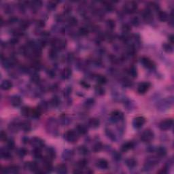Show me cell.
Returning a JSON list of instances; mask_svg holds the SVG:
<instances>
[{
    "mask_svg": "<svg viewBox=\"0 0 174 174\" xmlns=\"http://www.w3.org/2000/svg\"><path fill=\"white\" fill-rule=\"evenodd\" d=\"M86 164H87V161L84 159L81 160H80V161L78 162V166H79L80 168H83V167H84L86 165Z\"/></svg>",
    "mask_w": 174,
    "mask_h": 174,
    "instance_id": "obj_38",
    "label": "cell"
},
{
    "mask_svg": "<svg viewBox=\"0 0 174 174\" xmlns=\"http://www.w3.org/2000/svg\"><path fill=\"white\" fill-rule=\"evenodd\" d=\"M156 152H157V154L160 156H164L167 154V150L166 149L163 147H159L156 150Z\"/></svg>",
    "mask_w": 174,
    "mask_h": 174,
    "instance_id": "obj_26",
    "label": "cell"
},
{
    "mask_svg": "<svg viewBox=\"0 0 174 174\" xmlns=\"http://www.w3.org/2000/svg\"><path fill=\"white\" fill-rule=\"evenodd\" d=\"M97 81L100 84H104L106 83L107 79L104 76H99L97 78Z\"/></svg>",
    "mask_w": 174,
    "mask_h": 174,
    "instance_id": "obj_27",
    "label": "cell"
},
{
    "mask_svg": "<svg viewBox=\"0 0 174 174\" xmlns=\"http://www.w3.org/2000/svg\"><path fill=\"white\" fill-rule=\"evenodd\" d=\"M76 130H77L78 133H79L80 134L84 135L85 133H86L87 130L84 126L81 125V124H78L76 127Z\"/></svg>",
    "mask_w": 174,
    "mask_h": 174,
    "instance_id": "obj_24",
    "label": "cell"
},
{
    "mask_svg": "<svg viewBox=\"0 0 174 174\" xmlns=\"http://www.w3.org/2000/svg\"><path fill=\"white\" fill-rule=\"evenodd\" d=\"M28 26H29V24L27 23V22H22L21 27H22V28H24V29H26V28H27V27H28ZM22 27H21V28H22Z\"/></svg>",
    "mask_w": 174,
    "mask_h": 174,
    "instance_id": "obj_46",
    "label": "cell"
},
{
    "mask_svg": "<svg viewBox=\"0 0 174 174\" xmlns=\"http://www.w3.org/2000/svg\"><path fill=\"white\" fill-rule=\"evenodd\" d=\"M1 87L3 90H10L12 87V83L10 82V80H4L2 83Z\"/></svg>",
    "mask_w": 174,
    "mask_h": 174,
    "instance_id": "obj_15",
    "label": "cell"
},
{
    "mask_svg": "<svg viewBox=\"0 0 174 174\" xmlns=\"http://www.w3.org/2000/svg\"><path fill=\"white\" fill-rule=\"evenodd\" d=\"M2 156L4 158H9L10 157V154L8 152H2Z\"/></svg>",
    "mask_w": 174,
    "mask_h": 174,
    "instance_id": "obj_43",
    "label": "cell"
},
{
    "mask_svg": "<svg viewBox=\"0 0 174 174\" xmlns=\"http://www.w3.org/2000/svg\"><path fill=\"white\" fill-rule=\"evenodd\" d=\"M158 19L160 20V21H166L169 18V16L167 14V12H163V11H160V12H158Z\"/></svg>",
    "mask_w": 174,
    "mask_h": 174,
    "instance_id": "obj_17",
    "label": "cell"
},
{
    "mask_svg": "<svg viewBox=\"0 0 174 174\" xmlns=\"http://www.w3.org/2000/svg\"><path fill=\"white\" fill-rule=\"evenodd\" d=\"M173 125V120L172 119H166L164 120H162L159 124L160 128L162 130H169V128H172Z\"/></svg>",
    "mask_w": 174,
    "mask_h": 174,
    "instance_id": "obj_4",
    "label": "cell"
},
{
    "mask_svg": "<svg viewBox=\"0 0 174 174\" xmlns=\"http://www.w3.org/2000/svg\"><path fill=\"white\" fill-rule=\"evenodd\" d=\"M97 166L102 169H107L108 167V162L106 160L100 159L97 161Z\"/></svg>",
    "mask_w": 174,
    "mask_h": 174,
    "instance_id": "obj_13",
    "label": "cell"
},
{
    "mask_svg": "<svg viewBox=\"0 0 174 174\" xmlns=\"http://www.w3.org/2000/svg\"><path fill=\"white\" fill-rule=\"evenodd\" d=\"M129 74H130V75L133 78L137 77L138 73H137L136 69L134 68V67H132V68H130V70H129Z\"/></svg>",
    "mask_w": 174,
    "mask_h": 174,
    "instance_id": "obj_30",
    "label": "cell"
},
{
    "mask_svg": "<svg viewBox=\"0 0 174 174\" xmlns=\"http://www.w3.org/2000/svg\"><path fill=\"white\" fill-rule=\"evenodd\" d=\"M89 125L92 127V128H97L99 126L100 122L98 119L97 118H91L89 120Z\"/></svg>",
    "mask_w": 174,
    "mask_h": 174,
    "instance_id": "obj_20",
    "label": "cell"
},
{
    "mask_svg": "<svg viewBox=\"0 0 174 174\" xmlns=\"http://www.w3.org/2000/svg\"><path fill=\"white\" fill-rule=\"evenodd\" d=\"M68 22L72 26H75L76 24H77L78 20L76 18H74V17H71L68 20Z\"/></svg>",
    "mask_w": 174,
    "mask_h": 174,
    "instance_id": "obj_29",
    "label": "cell"
},
{
    "mask_svg": "<svg viewBox=\"0 0 174 174\" xmlns=\"http://www.w3.org/2000/svg\"><path fill=\"white\" fill-rule=\"evenodd\" d=\"M102 149V144H100V143H98L97 144H95V145L94 146V147H93V150H94V152H99V151H100Z\"/></svg>",
    "mask_w": 174,
    "mask_h": 174,
    "instance_id": "obj_35",
    "label": "cell"
},
{
    "mask_svg": "<svg viewBox=\"0 0 174 174\" xmlns=\"http://www.w3.org/2000/svg\"><path fill=\"white\" fill-rule=\"evenodd\" d=\"M154 138V133L150 130H146L141 136V140L144 142H150Z\"/></svg>",
    "mask_w": 174,
    "mask_h": 174,
    "instance_id": "obj_2",
    "label": "cell"
},
{
    "mask_svg": "<svg viewBox=\"0 0 174 174\" xmlns=\"http://www.w3.org/2000/svg\"><path fill=\"white\" fill-rule=\"evenodd\" d=\"M65 140L68 141V142H69L74 143L78 140L77 134H76L75 131H74L72 130H68L65 133Z\"/></svg>",
    "mask_w": 174,
    "mask_h": 174,
    "instance_id": "obj_3",
    "label": "cell"
},
{
    "mask_svg": "<svg viewBox=\"0 0 174 174\" xmlns=\"http://www.w3.org/2000/svg\"><path fill=\"white\" fill-rule=\"evenodd\" d=\"M163 48H164V50L167 51V52H172V47L170 44H165L163 45Z\"/></svg>",
    "mask_w": 174,
    "mask_h": 174,
    "instance_id": "obj_39",
    "label": "cell"
},
{
    "mask_svg": "<svg viewBox=\"0 0 174 174\" xmlns=\"http://www.w3.org/2000/svg\"><path fill=\"white\" fill-rule=\"evenodd\" d=\"M11 102H12V105L13 106L18 107L21 104V99L19 97L15 96V97H12Z\"/></svg>",
    "mask_w": 174,
    "mask_h": 174,
    "instance_id": "obj_19",
    "label": "cell"
},
{
    "mask_svg": "<svg viewBox=\"0 0 174 174\" xmlns=\"http://www.w3.org/2000/svg\"><path fill=\"white\" fill-rule=\"evenodd\" d=\"M56 172L58 174H66L67 173V167L63 164H58L56 167Z\"/></svg>",
    "mask_w": 174,
    "mask_h": 174,
    "instance_id": "obj_18",
    "label": "cell"
},
{
    "mask_svg": "<svg viewBox=\"0 0 174 174\" xmlns=\"http://www.w3.org/2000/svg\"><path fill=\"white\" fill-rule=\"evenodd\" d=\"M26 165H27V168L29 170H31L32 172H38L39 166L38 164H37V162H26Z\"/></svg>",
    "mask_w": 174,
    "mask_h": 174,
    "instance_id": "obj_9",
    "label": "cell"
},
{
    "mask_svg": "<svg viewBox=\"0 0 174 174\" xmlns=\"http://www.w3.org/2000/svg\"><path fill=\"white\" fill-rule=\"evenodd\" d=\"M32 116L34 117H38L40 115V109H35L32 110Z\"/></svg>",
    "mask_w": 174,
    "mask_h": 174,
    "instance_id": "obj_33",
    "label": "cell"
},
{
    "mask_svg": "<svg viewBox=\"0 0 174 174\" xmlns=\"http://www.w3.org/2000/svg\"><path fill=\"white\" fill-rule=\"evenodd\" d=\"M20 128L24 132H29L31 130V124L29 122H23L20 124Z\"/></svg>",
    "mask_w": 174,
    "mask_h": 174,
    "instance_id": "obj_16",
    "label": "cell"
},
{
    "mask_svg": "<svg viewBox=\"0 0 174 174\" xmlns=\"http://www.w3.org/2000/svg\"><path fill=\"white\" fill-rule=\"evenodd\" d=\"M130 29V27L128 25H127V24H125V25H124L123 27H122V31L124 32H129Z\"/></svg>",
    "mask_w": 174,
    "mask_h": 174,
    "instance_id": "obj_44",
    "label": "cell"
},
{
    "mask_svg": "<svg viewBox=\"0 0 174 174\" xmlns=\"http://www.w3.org/2000/svg\"><path fill=\"white\" fill-rule=\"evenodd\" d=\"M145 118H144L143 116H138V117H136V118L134 119L133 124L134 127H136L137 128H140L145 124Z\"/></svg>",
    "mask_w": 174,
    "mask_h": 174,
    "instance_id": "obj_5",
    "label": "cell"
},
{
    "mask_svg": "<svg viewBox=\"0 0 174 174\" xmlns=\"http://www.w3.org/2000/svg\"><path fill=\"white\" fill-rule=\"evenodd\" d=\"M72 75V70L69 68H65L61 72V77L63 79H68Z\"/></svg>",
    "mask_w": 174,
    "mask_h": 174,
    "instance_id": "obj_12",
    "label": "cell"
},
{
    "mask_svg": "<svg viewBox=\"0 0 174 174\" xmlns=\"http://www.w3.org/2000/svg\"><path fill=\"white\" fill-rule=\"evenodd\" d=\"M32 80L33 81V82L34 83H37L40 80V77L38 74H34V75L32 76Z\"/></svg>",
    "mask_w": 174,
    "mask_h": 174,
    "instance_id": "obj_40",
    "label": "cell"
},
{
    "mask_svg": "<svg viewBox=\"0 0 174 174\" xmlns=\"http://www.w3.org/2000/svg\"><path fill=\"white\" fill-rule=\"evenodd\" d=\"M21 114L22 116H28L29 114H31V111H30V109L27 106L22 107L21 109Z\"/></svg>",
    "mask_w": 174,
    "mask_h": 174,
    "instance_id": "obj_25",
    "label": "cell"
},
{
    "mask_svg": "<svg viewBox=\"0 0 174 174\" xmlns=\"http://www.w3.org/2000/svg\"><path fill=\"white\" fill-rule=\"evenodd\" d=\"M80 84L82 85V86L85 88H88L90 87V84L88 83H87L86 82H84V81H81L80 82Z\"/></svg>",
    "mask_w": 174,
    "mask_h": 174,
    "instance_id": "obj_41",
    "label": "cell"
},
{
    "mask_svg": "<svg viewBox=\"0 0 174 174\" xmlns=\"http://www.w3.org/2000/svg\"><path fill=\"white\" fill-rule=\"evenodd\" d=\"M32 145L36 146V148H40L42 146H43L44 142L43 141L40 140V138H34L32 140Z\"/></svg>",
    "mask_w": 174,
    "mask_h": 174,
    "instance_id": "obj_14",
    "label": "cell"
},
{
    "mask_svg": "<svg viewBox=\"0 0 174 174\" xmlns=\"http://www.w3.org/2000/svg\"><path fill=\"white\" fill-rule=\"evenodd\" d=\"M150 87V82H142L140 84L138 88V92L140 94H144L147 92Z\"/></svg>",
    "mask_w": 174,
    "mask_h": 174,
    "instance_id": "obj_6",
    "label": "cell"
},
{
    "mask_svg": "<svg viewBox=\"0 0 174 174\" xmlns=\"http://www.w3.org/2000/svg\"><path fill=\"white\" fill-rule=\"evenodd\" d=\"M123 115L119 111H114L111 114L112 119L114 121H118L121 118H122Z\"/></svg>",
    "mask_w": 174,
    "mask_h": 174,
    "instance_id": "obj_11",
    "label": "cell"
},
{
    "mask_svg": "<svg viewBox=\"0 0 174 174\" xmlns=\"http://www.w3.org/2000/svg\"><path fill=\"white\" fill-rule=\"evenodd\" d=\"M0 139H1V140L2 141V142H5V141L6 140V139H7V135H6V133L5 131H4V130H2V131H1V133H0Z\"/></svg>",
    "mask_w": 174,
    "mask_h": 174,
    "instance_id": "obj_34",
    "label": "cell"
},
{
    "mask_svg": "<svg viewBox=\"0 0 174 174\" xmlns=\"http://www.w3.org/2000/svg\"><path fill=\"white\" fill-rule=\"evenodd\" d=\"M52 45L55 47L56 48L63 49L65 48L67 45V42L64 40H54L52 44Z\"/></svg>",
    "mask_w": 174,
    "mask_h": 174,
    "instance_id": "obj_7",
    "label": "cell"
},
{
    "mask_svg": "<svg viewBox=\"0 0 174 174\" xmlns=\"http://www.w3.org/2000/svg\"><path fill=\"white\" fill-rule=\"evenodd\" d=\"M79 152H80V154L84 155L88 154V150L84 146H80V148H79Z\"/></svg>",
    "mask_w": 174,
    "mask_h": 174,
    "instance_id": "obj_37",
    "label": "cell"
},
{
    "mask_svg": "<svg viewBox=\"0 0 174 174\" xmlns=\"http://www.w3.org/2000/svg\"><path fill=\"white\" fill-rule=\"evenodd\" d=\"M58 104H59V100H58V97H54L53 99L51 100V104L53 106H58Z\"/></svg>",
    "mask_w": 174,
    "mask_h": 174,
    "instance_id": "obj_36",
    "label": "cell"
},
{
    "mask_svg": "<svg viewBox=\"0 0 174 174\" xmlns=\"http://www.w3.org/2000/svg\"><path fill=\"white\" fill-rule=\"evenodd\" d=\"M133 144L132 142H126L124 144H123L122 145V150L123 151V152H126V151H128V150H129L130 149H131V148H133Z\"/></svg>",
    "mask_w": 174,
    "mask_h": 174,
    "instance_id": "obj_22",
    "label": "cell"
},
{
    "mask_svg": "<svg viewBox=\"0 0 174 174\" xmlns=\"http://www.w3.org/2000/svg\"><path fill=\"white\" fill-rule=\"evenodd\" d=\"M18 172V167L16 166H10L5 169V173H11V174H16Z\"/></svg>",
    "mask_w": 174,
    "mask_h": 174,
    "instance_id": "obj_21",
    "label": "cell"
},
{
    "mask_svg": "<svg viewBox=\"0 0 174 174\" xmlns=\"http://www.w3.org/2000/svg\"><path fill=\"white\" fill-rule=\"evenodd\" d=\"M138 8V4L135 2H127L124 4L123 9L126 13H133Z\"/></svg>",
    "mask_w": 174,
    "mask_h": 174,
    "instance_id": "obj_1",
    "label": "cell"
},
{
    "mask_svg": "<svg viewBox=\"0 0 174 174\" xmlns=\"http://www.w3.org/2000/svg\"><path fill=\"white\" fill-rule=\"evenodd\" d=\"M96 91L97 92V93L99 94H103L104 93V90L102 88V87L98 86V88H96Z\"/></svg>",
    "mask_w": 174,
    "mask_h": 174,
    "instance_id": "obj_42",
    "label": "cell"
},
{
    "mask_svg": "<svg viewBox=\"0 0 174 174\" xmlns=\"http://www.w3.org/2000/svg\"><path fill=\"white\" fill-rule=\"evenodd\" d=\"M34 156L36 158H40L42 156V153H41V150H40V148H36L35 150H34Z\"/></svg>",
    "mask_w": 174,
    "mask_h": 174,
    "instance_id": "obj_28",
    "label": "cell"
},
{
    "mask_svg": "<svg viewBox=\"0 0 174 174\" xmlns=\"http://www.w3.org/2000/svg\"><path fill=\"white\" fill-rule=\"evenodd\" d=\"M79 33L81 36H86L88 34V30L87 29V28L82 27L79 29Z\"/></svg>",
    "mask_w": 174,
    "mask_h": 174,
    "instance_id": "obj_32",
    "label": "cell"
},
{
    "mask_svg": "<svg viewBox=\"0 0 174 174\" xmlns=\"http://www.w3.org/2000/svg\"><path fill=\"white\" fill-rule=\"evenodd\" d=\"M169 42H171V44L174 43V36H173V35H171V36H169Z\"/></svg>",
    "mask_w": 174,
    "mask_h": 174,
    "instance_id": "obj_48",
    "label": "cell"
},
{
    "mask_svg": "<svg viewBox=\"0 0 174 174\" xmlns=\"http://www.w3.org/2000/svg\"><path fill=\"white\" fill-rule=\"evenodd\" d=\"M107 25L110 29H113L115 28V22L113 20H108L107 21Z\"/></svg>",
    "mask_w": 174,
    "mask_h": 174,
    "instance_id": "obj_31",
    "label": "cell"
},
{
    "mask_svg": "<svg viewBox=\"0 0 174 174\" xmlns=\"http://www.w3.org/2000/svg\"><path fill=\"white\" fill-rule=\"evenodd\" d=\"M18 42V40L16 38H13V39H12L11 40H10V42H11L12 44H16Z\"/></svg>",
    "mask_w": 174,
    "mask_h": 174,
    "instance_id": "obj_47",
    "label": "cell"
},
{
    "mask_svg": "<svg viewBox=\"0 0 174 174\" xmlns=\"http://www.w3.org/2000/svg\"><path fill=\"white\" fill-rule=\"evenodd\" d=\"M126 164L130 168L136 167L137 164V161L134 158H129V159L126 160Z\"/></svg>",
    "mask_w": 174,
    "mask_h": 174,
    "instance_id": "obj_23",
    "label": "cell"
},
{
    "mask_svg": "<svg viewBox=\"0 0 174 174\" xmlns=\"http://www.w3.org/2000/svg\"><path fill=\"white\" fill-rule=\"evenodd\" d=\"M143 18L146 22H150L153 20V15L149 10H146L143 13Z\"/></svg>",
    "mask_w": 174,
    "mask_h": 174,
    "instance_id": "obj_10",
    "label": "cell"
},
{
    "mask_svg": "<svg viewBox=\"0 0 174 174\" xmlns=\"http://www.w3.org/2000/svg\"><path fill=\"white\" fill-rule=\"evenodd\" d=\"M8 146V147L10 148H12V149L14 147V143L13 141H9Z\"/></svg>",
    "mask_w": 174,
    "mask_h": 174,
    "instance_id": "obj_45",
    "label": "cell"
},
{
    "mask_svg": "<svg viewBox=\"0 0 174 174\" xmlns=\"http://www.w3.org/2000/svg\"><path fill=\"white\" fill-rule=\"evenodd\" d=\"M142 63L144 67L148 68V69H152L155 67L154 63L152 61V60H150V58H147V57H144L142 59Z\"/></svg>",
    "mask_w": 174,
    "mask_h": 174,
    "instance_id": "obj_8",
    "label": "cell"
}]
</instances>
